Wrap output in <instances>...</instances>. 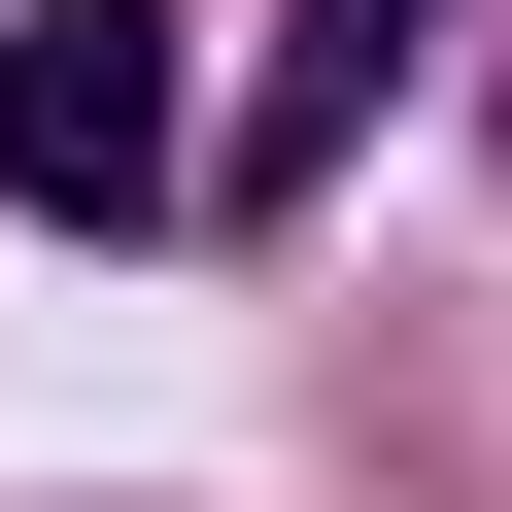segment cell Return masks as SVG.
I'll return each instance as SVG.
<instances>
[{
  "instance_id": "obj_1",
  "label": "cell",
  "mask_w": 512,
  "mask_h": 512,
  "mask_svg": "<svg viewBox=\"0 0 512 512\" xmlns=\"http://www.w3.org/2000/svg\"><path fill=\"white\" fill-rule=\"evenodd\" d=\"M205 103H171V0H0V205H69V239H171Z\"/></svg>"
},
{
  "instance_id": "obj_2",
  "label": "cell",
  "mask_w": 512,
  "mask_h": 512,
  "mask_svg": "<svg viewBox=\"0 0 512 512\" xmlns=\"http://www.w3.org/2000/svg\"><path fill=\"white\" fill-rule=\"evenodd\" d=\"M410 35H444V0H274V69H239L205 103V205H308L376 103H410Z\"/></svg>"
}]
</instances>
